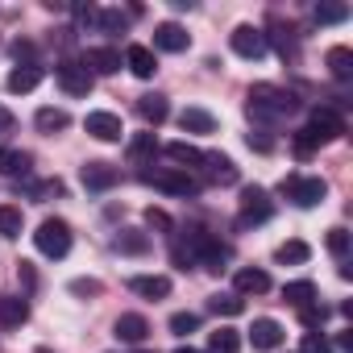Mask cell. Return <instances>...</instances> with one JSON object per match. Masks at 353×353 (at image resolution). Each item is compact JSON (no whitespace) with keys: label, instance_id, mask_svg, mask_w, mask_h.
Wrapping results in <instances>:
<instances>
[{"label":"cell","instance_id":"cell-1","mask_svg":"<svg viewBox=\"0 0 353 353\" xmlns=\"http://www.w3.org/2000/svg\"><path fill=\"white\" fill-rule=\"evenodd\" d=\"M250 117L254 121H279V117H291L295 108H299V96L295 92H287V88H274V83H254L250 88Z\"/></svg>","mask_w":353,"mask_h":353},{"label":"cell","instance_id":"cell-2","mask_svg":"<svg viewBox=\"0 0 353 353\" xmlns=\"http://www.w3.org/2000/svg\"><path fill=\"white\" fill-rule=\"evenodd\" d=\"M341 133H345V121H341L332 108H316V112L307 117V125L295 133V141H291V145H295V154H299V158H307L316 145H328V141H336Z\"/></svg>","mask_w":353,"mask_h":353},{"label":"cell","instance_id":"cell-3","mask_svg":"<svg viewBox=\"0 0 353 353\" xmlns=\"http://www.w3.org/2000/svg\"><path fill=\"white\" fill-rule=\"evenodd\" d=\"M141 179L154 183V188L166 192V196H196V192H200L196 174L183 170V166H154V170H141Z\"/></svg>","mask_w":353,"mask_h":353},{"label":"cell","instance_id":"cell-4","mask_svg":"<svg viewBox=\"0 0 353 353\" xmlns=\"http://www.w3.org/2000/svg\"><path fill=\"white\" fill-rule=\"evenodd\" d=\"M279 192H283L295 208H316V204H324L328 183H324V179H316V174H287Z\"/></svg>","mask_w":353,"mask_h":353},{"label":"cell","instance_id":"cell-5","mask_svg":"<svg viewBox=\"0 0 353 353\" xmlns=\"http://www.w3.org/2000/svg\"><path fill=\"white\" fill-rule=\"evenodd\" d=\"M71 225L67 221H42L38 233H34V245L46 254V258H67L71 254Z\"/></svg>","mask_w":353,"mask_h":353},{"label":"cell","instance_id":"cell-6","mask_svg":"<svg viewBox=\"0 0 353 353\" xmlns=\"http://www.w3.org/2000/svg\"><path fill=\"white\" fill-rule=\"evenodd\" d=\"M229 42H233V54H241V59H262V54L270 50L266 34L254 30V26H237V30L229 34Z\"/></svg>","mask_w":353,"mask_h":353},{"label":"cell","instance_id":"cell-7","mask_svg":"<svg viewBox=\"0 0 353 353\" xmlns=\"http://www.w3.org/2000/svg\"><path fill=\"white\" fill-rule=\"evenodd\" d=\"M54 75H59V88H63L67 96H88V92H92V83H96V79H92V71H88L83 63H71V59H67V63H59V71H54Z\"/></svg>","mask_w":353,"mask_h":353},{"label":"cell","instance_id":"cell-8","mask_svg":"<svg viewBox=\"0 0 353 353\" xmlns=\"http://www.w3.org/2000/svg\"><path fill=\"white\" fill-rule=\"evenodd\" d=\"M274 216V204L262 188H245L241 192V225H262Z\"/></svg>","mask_w":353,"mask_h":353},{"label":"cell","instance_id":"cell-9","mask_svg":"<svg viewBox=\"0 0 353 353\" xmlns=\"http://www.w3.org/2000/svg\"><path fill=\"white\" fill-rule=\"evenodd\" d=\"M154 46L166 50V54H183V50L192 46V34H188L183 26H174V21H162V26L154 30Z\"/></svg>","mask_w":353,"mask_h":353},{"label":"cell","instance_id":"cell-10","mask_svg":"<svg viewBox=\"0 0 353 353\" xmlns=\"http://www.w3.org/2000/svg\"><path fill=\"white\" fill-rule=\"evenodd\" d=\"M83 67L92 71V79H96V75H117V71H121V50H112V46H92V50L83 54Z\"/></svg>","mask_w":353,"mask_h":353},{"label":"cell","instance_id":"cell-11","mask_svg":"<svg viewBox=\"0 0 353 353\" xmlns=\"http://www.w3.org/2000/svg\"><path fill=\"white\" fill-rule=\"evenodd\" d=\"M83 125H88V133H92L96 141H121V133H125L117 112H88Z\"/></svg>","mask_w":353,"mask_h":353},{"label":"cell","instance_id":"cell-12","mask_svg":"<svg viewBox=\"0 0 353 353\" xmlns=\"http://www.w3.org/2000/svg\"><path fill=\"white\" fill-rule=\"evenodd\" d=\"M121 179L112 162H83V188L88 192H108L112 183Z\"/></svg>","mask_w":353,"mask_h":353},{"label":"cell","instance_id":"cell-13","mask_svg":"<svg viewBox=\"0 0 353 353\" xmlns=\"http://www.w3.org/2000/svg\"><path fill=\"white\" fill-rule=\"evenodd\" d=\"M283 324L279 320H270V316H262V320H254V328H250V341H254V349H279L283 345Z\"/></svg>","mask_w":353,"mask_h":353},{"label":"cell","instance_id":"cell-14","mask_svg":"<svg viewBox=\"0 0 353 353\" xmlns=\"http://www.w3.org/2000/svg\"><path fill=\"white\" fill-rule=\"evenodd\" d=\"M204 174L212 183H221V188H229V183H237V166H233V158H225V154H204Z\"/></svg>","mask_w":353,"mask_h":353},{"label":"cell","instance_id":"cell-15","mask_svg":"<svg viewBox=\"0 0 353 353\" xmlns=\"http://www.w3.org/2000/svg\"><path fill=\"white\" fill-rule=\"evenodd\" d=\"M26 320H30V299L26 295H5V299H0V324H5L9 332L21 328Z\"/></svg>","mask_w":353,"mask_h":353},{"label":"cell","instance_id":"cell-16","mask_svg":"<svg viewBox=\"0 0 353 353\" xmlns=\"http://www.w3.org/2000/svg\"><path fill=\"white\" fill-rule=\"evenodd\" d=\"M30 166H34L30 150H0V174L5 179H21V174H30Z\"/></svg>","mask_w":353,"mask_h":353},{"label":"cell","instance_id":"cell-17","mask_svg":"<svg viewBox=\"0 0 353 353\" xmlns=\"http://www.w3.org/2000/svg\"><path fill=\"white\" fill-rule=\"evenodd\" d=\"M125 63H129V71H133L137 79H154V71H158V59H154L150 46H129V50H125Z\"/></svg>","mask_w":353,"mask_h":353},{"label":"cell","instance_id":"cell-18","mask_svg":"<svg viewBox=\"0 0 353 353\" xmlns=\"http://www.w3.org/2000/svg\"><path fill=\"white\" fill-rule=\"evenodd\" d=\"M129 287H133L137 295H145V299H166V295H170V279H166V274H133Z\"/></svg>","mask_w":353,"mask_h":353},{"label":"cell","instance_id":"cell-19","mask_svg":"<svg viewBox=\"0 0 353 353\" xmlns=\"http://www.w3.org/2000/svg\"><path fill=\"white\" fill-rule=\"evenodd\" d=\"M117 336H121V341H129V345H141V341L150 336V324H145V316H137V312H125V316H117Z\"/></svg>","mask_w":353,"mask_h":353},{"label":"cell","instance_id":"cell-20","mask_svg":"<svg viewBox=\"0 0 353 353\" xmlns=\"http://www.w3.org/2000/svg\"><path fill=\"white\" fill-rule=\"evenodd\" d=\"M38 83H42V67H38V63H30V67H13L9 79H5V88L17 92V96H21V92H34Z\"/></svg>","mask_w":353,"mask_h":353},{"label":"cell","instance_id":"cell-21","mask_svg":"<svg viewBox=\"0 0 353 353\" xmlns=\"http://www.w3.org/2000/svg\"><path fill=\"white\" fill-rule=\"evenodd\" d=\"M237 295H262V291H270V274L266 270H258V266H245V270H237Z\"/></svg>","mask_w":353,"mask_h":353},{"label":"cell","instance_id":"cell-22","mask_svg":"<svg viewBox=\"0 0 353 353\" xmlns=\"http://www.w3.org/2000/svg\"><path fill=\"white\" fill-rule=\"evenodd\" d=\"M137 117H141L145 125H162V121L170 117L166 96H158V92H154V96H141V100H137Z\"/></svg>","mask_w":353,"mask_h":353},{"label":"cell","instance_id":"cell-23","mask_svg":"<svg viewBox=\"0 0 353 353\" xmlns=\"http://www.w3.org/2000/svg\"><path fill=\"white\" fill-rule=\"evenodd\" d=\"M179 125H183V133H216V117L208 108H183Z\"/></svg>","mask_w":353,"mask_h":353},{"label":"cell","instance_id":"cell-24","mask_svg":"<svg viewBox=\"0 0 353 353\" xmlns=\"http://www.w3.org/2000/svg\"><path fill=\"white\" fill-rule=\"evenodd\" d=\"M283 299L291 307H307V303H316V283L312 279H295V283L283 287Z\"/></svg>","mask_w":353,"mask_h":353},{"label":"cell","instance_id":"cell-25","mask_svg":"<svg viewBox=\"0 0 353 353\" xmlns=\"http://www.w3.org/2000/svg\"><path fill=\"white\" fill-rule=\"evenodd\" d=\"M328 71H332V79H353V50L349 46H332L328 50Z\"/></svg>","mask_w":353,"mask_h":353},{"label":"cell","instance_id":"cell-26","mask_svg":"<svg viewBox=\"0 0 353 353\" xmlns=\"http://www.w3.org/2000/svg\"><path fill=\"white\" fill-rule=\"evenodd\" d=\"M208 307H212L216 316H241V312H245V299H241L237 291H216V295L208 299Z\"/></svg>","mask_w":353,"mask_h":353},{"label":"cell","instance_id":"cell-27","mask_svg":"<svg viewBox=\"0 0 353 353\" xmlns=\"http://www.w3.org/2000/svg\"><path fill=\"white\" fill-rule=\"evenodd\" d=\"M34 125H38L42 133H63V129L71 125V117H67L63 108H38V117H34Z\"/></svg>","mask_w":353,"mask_h":353},{"label":"cell","instance_id":"cell-28","mask_svg":"<svg viewBox=\"0 0 353 353\" xmlns=\"http://www.w3.org/2000/svg\"><path fill=\"white\" fill-rule=\"evenodd\" d=\"M307 258H312L307 241H283V245L274 250V262H283V266H299V262H307Z\"/></svg>","mask_w":353,"mask_h":353},{"label":"cell","instance_id":"cell-29","mask_svg":"<svg viewBox=\"0 0 353 353\" xmlns=\"http://www.w3.org/2000/svg\"><path fill=\"white\" fill-rule=\"evenodd\" d=\"M166 154H170L174 162H179L183 170H188V166H200V162H204V150H196L192 141H170V145H166Z\"/></svg>","mask_w":353,"mask_h":353},{"label":"cell","instance_id":"cell-30","mask_svg":"<svg viewBox=\"0 0 353 353\" xmlns=\"http://www.w3.org/2000/svg\"><path fill=\"white\" fill-rule=\"evenodd\" d=\"M241 349V336L233 332V328H216V332H208V353H237Z\"/></svg>","mask_w":353,"mask_h":353},{"label":"cell","instance_id":"cell-31","mask_svg":"<svg viewBox=\"0 0 353 353\" xmlns=\"http://www.w3.org/2000/svg\"><path fill=\"white\" fill-rule=\"evenodd\" d=\"M150 154H158V137H154V133H137V137L129 141V158H133V162H145Z\"/></svg>","mask_w":353,"mask_h":353},{"label":"cell","instance_id":"cell-32","mask_svg":"<svg viewBox=\"0 0 353 353\" xmlns=\"http://www.w3.org/2000/svg\"><path fill=\"white\" fill-rule=\"evenodd\" d=\"M117 250H121V254H145V250H150V241H145V233H137V229H121Z\"/></svg>","mask_w":353,"mask_h":353},{"label":"cell","instance_id":"cell-33","mask_svg":"<svg viewBox=\"0 0 353 353\" xmlns=\"http://www.w3.org/2000/svg\"><path fill=\"white\" fill-rule=\"evenodd\" d=\"M0 233H5V237H21V208L0 204Z\"/></svg>","mask_w":353,"mask_h":353},{"label":"cell","instance_id":"cell-34","mask_svg":"<svg viewBox=\"0 0 353 353\" xmlns=\"http://www.w3.org/2000/svg\"><path fill=\"white\" fill-rule=\"evenodd\" d=\"M274 46H279V54H283V59H291V63L299 59V46H295V30H291V26H287V30H283V26H274Z\"/></svg>","mask_w":353,"mask_h":353},{"label":"cell","instance_id":"cell-35","mask_svg":"<svg viewBox=\"0 0 353 353\" xmlns=\"http://www.w3.org/2000/svg\"><path fill=\"white\" fill-rule=\"evenodd\" d=\"M345 17H349L345 5H316V21H320V26H341Z\"/></svg>","mask_w":353,"mask_h":353},{"label":"cell","instance_id":"cell-36","mask_svg":"<svg viewBox=\"0 0 353 353\" xmlns=\"http://www.w3.org/2000/svg\"><path fill=\"white\" fill-rule=\"evenodd\" d=\"M196 328H200V316H196V312H174V316H170V332L188 336V332H196Z\"/></svg>","mask_w":353,"mask_h":353},{"label":"cell","instance_id":"cell-37","mask_svg":"<svg viewBox=\"0 0 353 353\" xmlns=\"http://www.w3.org/2000/svg\"><path fill=\"white\" fill-rule=\"evenodd\" d=\"M104 283L100 279H71V295H100Z\"/></svg>","mask_w":353,"mask_h":353},{"label":"cell","instance_id":"cell-38","mask_svg":"<svg viewBox=\"0 0 353 353\" xmlns=\"http://www.w3.org/2000/svg\"><path fill=\"white\" fill-rule=\"evenodd\" d=\"M299 316H303V324H307V328H316V324H324L328 307H324V303H307V307H299Z\"/></svg>","mask_w":353,"mask_h":353},{"label":"cell","instance_id":"cell-39","mask_svg":"<svg viewBox=\"0 0 353 353\" xmlns=\"http://www.w3.org/2000/svg\"><path fill=\"white\" fill-rule=\"evenodd\" d=\"M67 188H63V179H46V183H38L34 188V200H50V196H63Z\"/></svg>","mask_w":353,"mask_h":353},{"label":"cell","instance_id":"cell-40","mask_svg":"<svg viewBox=\"0 0 353 353\" xmlns=\"http://www.w3.org/2000/svg\"><path fill=\"white\" fill-rule=\"evenodd\" d=\"M328 250H332L336 258H345V254H349V233H345V229H332V233H328Z\"/></svg>","mask_w":353,"mask_h":353},{"label":"cell","instance_id":"cell-41","mask_svg":"<svg viewBox=\"0 0 353 353\" xmlns=\"http://www.w3.org/2000/svg\"><path fill=\"white\" fill-rule=\"evenodd\" d=\"M303 353H332V345H328V336H324V332H320V336H316V332H307V336H303Z\"/></svg>","mask_w":353,"mask_h":353},{"label":"cell","instance_id":"cell-42","mask_svg":"<svg viewBox=\"0 0 353 353\" xmlns=\"http://www.w3.org/2000/svg\"><path fill=\"white\" fill-rule=\"evenodd\" d=\"M145 225L158 229V233H170V216H166L162 208H150V212H145Z\"/></svg>","mask_w":353,"mask_h":353},{"label":"cell","instance_id":"cell-43","mask_svg":"<svg viewBox=\"0 0 353 353\" xmlns=\"http://www.w3.org/2000/svg\"><path fill=\"white\" fill-rule=\"evenodd\" d=\"M100 30H108V34H117V30H125V17H121L117 9H108V13H100Z\"/></svg>","mask_w":353,"mask_h":353},{"label":"cell","instance_id":"cell-44","mask_svg":"<svg viewBox=\"0 0 353 353\" xmlns=\"http://www.w3.org/2000/svg\"><path fill=\"white\" fill-rule=\"evenodd\" d=\"M13 54H17V67H30V63H34V42H21V38H17V42H13Z\"/></svg>","mask_w":353,"mask_h":353},{"label":"cell","instance_id":"cell-45","mask_svg":"<svg viewBox=\"0 0 353 353\" xmlns=\"http://www.w3.org/2000/svg\"><path fill=\"white\" fill-rule=\"evenodd\" d=\"M21 283H26L30 291H34V283H38V279H34V266H30V262H21Z\"/></svg>","mask_w":353,"mask_h":353},{"label":"cell","instance_id":"cell-46","mask_svg":"<svg viewBox=\"0 0 353 353\" xmlns=\"http://www.w3.org/2000/svg\"><path fill=\"white\" fill-rule=\"evenodd\" d=\"M0 129H13V112L5 104H0Z\"/></svg>","mask_w":353,"mask_h":353},{"label":"cell","instance_id":"cell-47","mask_svg":"<svg viewBox=\"0 0 353 353\" xmlns=\"http://www.w3.org/2000/svg\"><path fill=\"white\" fill-rule=\"evenodd\" d=\"M174 353H200V349H174Z\"/></svg>","mask_w":353,"mask_h":353},{"label":"cell","instance_id":"cell-48","mask_svg":"<svg viewBox=\"0 0 353 353\" xmlns=\"http://www.w3.org/2000/svg\"><path fill=\"white\" fill-rule=\"evenodd\" d=\"M133 353H154V349H133Z\"/></svg>","mask_w":353,"mask_h":353}]
</instances>
